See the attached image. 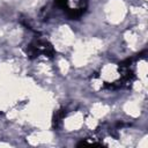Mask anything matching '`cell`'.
Masks as SVG:
<instances>
[{
	"instance_id": "1",
	"label": "cell",
	"mask_w": 148,
	"mask_h": 148,
	"mask_svg": "<svg viewBox=\"0 0 148 148\" xmlns=\"http://www.w3.org/2000/svg\"><path fill=\"white\" fill-rule=\"evenodd\" d=\"M28 53L31 57H38L39 54H45L49 57H52L53 54V49L52 46L44 39H36L34 40L28 49Z\"/></svg>"
}]
</instances>
